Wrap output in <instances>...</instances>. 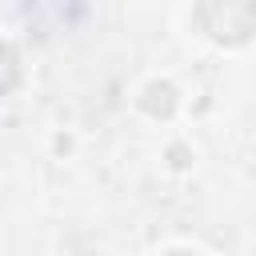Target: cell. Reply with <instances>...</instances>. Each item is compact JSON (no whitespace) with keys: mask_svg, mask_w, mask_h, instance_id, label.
I'll list each match as a JSON object with an SVG mask.
<instances>
[{"mask_svg":"<svg viewBox=\"0 0 256 256\" xmlns=\"http://www.w3.org/2000/svg\"><path fill=\"white\" fill-rule=\"evenodd\" d=\"M200 24L216 40L240 44L256 32V0H200Z\"/></svg>","mask_w":256,"mask_h":256,"instance_id":"obj_1","label":"cell"}]
</instances>
